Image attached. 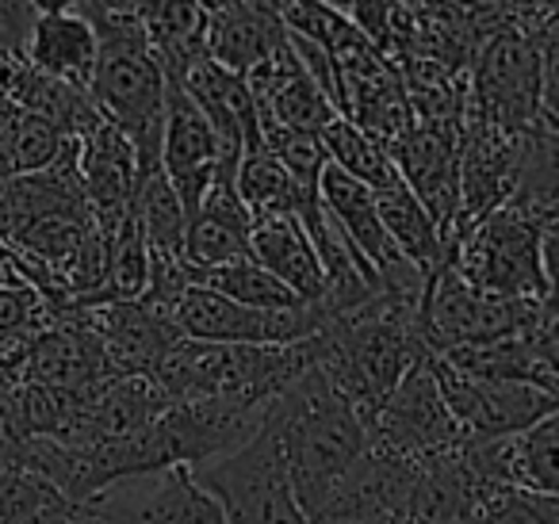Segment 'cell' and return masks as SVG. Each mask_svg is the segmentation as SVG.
I'll return each instance as SVG.
<instances>
[{
	"label": "cell",
	"instance_id": "35",
	"mask_svg": "<svg viewBox=\"0 0 559 524\" xmlns=\"http://www.w3.org/2000/svg\"><path fill=\"white\" fill-rule=\"evenodd\" d=\"M0 24L9 27L12 39L24 47L27 35H32V24H35L32 0H0Z\"/></svg>",
	"mask_w": 559,
	"mask_h": 524
},
{
	"label": "cell",
	"instance_id": "5",
	"mask_svg": "<svg viewBox=\"0 0 559 524\" xmlns=\"http://www.w3.org/2000/svg\"><path fill=\"white\" fill-rule=\"evenodd\" d=\"M544 314V302L528 299H502V295L479 291L467 284L452 261L429 276L426 302H421V341L433 356H444L452 348L490 345V341L518 337L533 330Z\"/></svg>",
	"mask_w": 559,
	"mask_h": 524
},
{
	"label": "cell",
	"instance_id": "32",
	"mask_svg": "<svg viewBox=\"0 0 559 524\" xmlns=\"http://www.w3.org/2000/svg\"><path fill=\"white\" fill-rule=\"evenodd\" d=\"M50 322L55 310L32 284H0V341L35 337Z\"/></svg>",
	"mask_w": 559,
	"mask_h": 524
},
{
	"label": "cell",
	"instance_id": "37",
	"mask_svg": "<svg viewBox=\"0 0 559 524\" xmlns=\"http://www.w3.org/2000/svg\"><path fill=\"white\" fill-rule=\"evenodd\" d=\"M234 4H241V0H200V12H203V20H211V16H218V12L234 9Z\"/></svg>",
	"mask_w": 559,
	"mask_h": 524
},
{
	"label": "cell",
	"instance_id": "8",
	"mask_svg": "<svg viewBox=\"0 0 559 524\" xmlns=\"http://www.w3.org/2000/svg\"><path fill=\"white\" fill-rule=\"evenodd\" d=\"M433 376L441 383V394L449 402L452 417L460 421L467 440H502L521 437L544 417L559 409V394L544 391L533 383H498V379H475L444 364L441 356L429 353Z\"/></svg>",
	"mask_w": 559,
	"mask_h": 524
},
{
	"label": "cell",
	"instance_id": "22",
	"mask_svg": "<svg viewBox=\"0 0 559 524\" xmlns=\"http://www.w3.org/2000/svg\"><path fill=\"white\" fill-rule=\"evenodd\" d=\"M238 192L246 200V207L253 211V218H276V215H299L304 207L322 200V192H307L299 188V180L292 177L280 157L269 146H253L241 154L238 165Z\"/></svg>",
	"mask_w": 559,
	"mask_h": 524
},
{
	"label": "cell",
	"instance_id": "33",
	"mask_svg": "<svg viewBox=\"0 0 559 524\" xmlns=\"http://www.w3.org/2000/svg\"><path fill=\"white\" fill-rule=\"evenodd\" d=\"M540 58H544V108L540 123L559 127V24L551 32H544L540 39Z\"/></svg>",
	"mask_w": 559,
	"mask_h": 524
},
{
	"label": "cell",
	"instance_id": "28",
	"mask_svg": "<svg viewBox=\"0 0 559 524\" xmlns=\"http://www.w3.org/2000/svg\"><path fill=\"white\" fill-rule=\"evenodd\" d=\"M192 284L211 287V291L226 295V299L241 302V307H253V310H296L307 307L292 287H284L269 269L249 257V261L238 264H226V269H211V272H195Z\"/></svg>",
	"mask_w": 559,
	"mask_h": 524
},
{
	"label": "cell",
	"instance_id": "15",
	"mask_svg": "<svg viewBox=\"0 0 559 524\" xmlns=\"http://www.w3.org/2000/svg\"><path fill=\"white\" fill-rule=\"evenodd\" d=\"M246 81H249V93H253V100H257V111H261V123L322 134L337 119L334 100H330L326 88L311 78V70L304 66V58L296 55L292 43L280 50L276 58L257 66Z\"/></svg>",
	"mask_w": 559,
	"mask_h": 524
},
{
	"label": "cell",
	"instance_id": "2",
	"mask_svg": "<svg viewBox=\"0 0 559 524\" xmlns=\"http://www.w3.org/2000/svg\"><path fill=\"white\" fill-rule=\"evenodd\" d=\"M314 364V337L299 345H211L180 341L154 379L169 402L230 398V402H272Z\"/></svg>",
	"mask_w": 559,
	"mask_h": 524
},
{
	"label": "cell",
	"instance_id": "16",
	"mask_svg": "<svg viewBox=\"0 0 559 524\" xmlns=\"http://www.w3.org/2000/svg\"><path fill=\"white\" fill-rule=\"evenodd\" d=\"M322 207L334 218L342 238L353 246V253H357L380 279L403 276L406 269H414V264L399 253L395 241H391L388 226H383V218H380V207H376L372 188L353 180L349 172H342L337 165H330V169L322 172Z\"/></svg>",
	"mask_w": 559,
	"mask_h": 524
},
{
	"label": "cell",
	"instance_id": "14",
	"mask_svg": "<svg viewBox=\"0 0 559 524\" xmlns=\"http://www.w3.org/2000/svg\"><path fill=\"white\" fill-rule=\"evenodd\" d=\"M173 85H180L200 111L211 119V127L223 139V150L230 162L241 165V154L253 146H261V111H257V100L249 93V81L241 73H230L226 66H218L215 58L203 50L200 58L185 66L177 78H169Z\"/></svg>",
	"mask_w": 559,
	"mask_h": 524
},
{
	"label": "cell",
	"instance_id": "38",
	"mask_svg": "<svg viewBox=\"0 0 559 524\" xmlns=\"http://www.w3.org/2000/svg\"><path fill=\"white\" fill-rule=\"evenodd\" d=\"M411 9H426V4H437V0H406Z\"/></svg>",
	"mask_w": 559,
	"mask_h": 524
},
{
	"label": "cell",
	"instance_id": "23",
	"mask_svg": "<svg viewBox=\"0 0 559 524\" xmlns=\"http://www.w3.org/2000/svg\"><path fill=\"white\" fill-rule=\"evenodd\" d=\"M513 207L525 211L544 230L559 226V127L540 123L525 134L521 172L513 188Z\"/></svg>",
	"mask_w": 559,
	"mask_h": 524
},
{
	"label": "cell",
	"instance_id": "11",
	"mask_svg": "<svg viewBox=\"0 0 559 524\" xmlns=\"http://www.w3.org/2000/svg\"><path fill=\"white\" fill-rule=\"evenodd\" d=\"M93 333L100 337L108 364L116 376H154L157 364L185 341L177 314L150 299L139 302H108V307L78 310Z\"/></svg>",
	"mask_w": 559,
	"mask_h": 524
},
{
	"label": "cell",
	"instance_id": "34",
	"mask_svg": "<svg viewBox=\"0 0 559 524\" xmlns=\"http://www.w3.org/2000/svg\"><path fill=\"white\" fill-rule=\"evenodd\" d=\"M525 337H528V345H533V353L540 356V364L548 368V376L559 383V314H551V310L544 307V314L536 318V325Z\"/></svg>",
	"mask_w": 559,
	"mask_h": 524
},
{
	"label": "cell",
	"instance_id": "6",
	"mask_svg": "<svg viewBox=\"0 0 559 524\" xmlns=\"http://www.w3.org/2000/svg\"><path fill=\"white\" fill-rule=\"evenodd\" d=\"M78 524H226V513L192 467L119 478L81 501Z\"/></svg>",
	"mask_w": 559,
	"mask_h": 524
},
{
	"label": "cell",
	"instance_id": "17",
	"mask_svg": "<svg viewBox=\"0 0 559 524\" xmlns=\"http://www.w3.org/2000/svg\"><path fill=\"white\" fill-rule=\"evenodd\" d=\"M288 43V27L280 20L276 0H241L234 9L211 16L203 27L207 55L241 78H249L269 58H276Z\"/></svg>",
	"mask_w": 559,
	"mask_h": 524
},
{
	"label": "cell",
	"instance_id": "3",
	"mask_svg": "<svg viewBox=\"0 0 559 524\" xmlns=\"http://www.w3.org/2000/svg\"><path fill=\"white\" fill-rule=\"evenodd\" d=\"M452 269L479 291L502 299L544 302L548 272H544V226L533 223L513 203L490 211L452 241Z\"/></svg>",
	"mask_w": 559,
	"mask_h": 524
},
{
	"label": "cell",
	"instance_id": "19",
	"mask_svg": "<svg viewBox=\"0 0 559 524\" xmlns=\"http://www.w3.org/2000/svg\"><path fill=\"white\" fill-rule=\"evenodd\" d=\"M249 253L280 284L292 287L304 302H322V295H326V269H322V257L314 249L311 234L304 230V223L296 215L261 218L253 226Z\"/></svg>",
	"mask_w": 559,
	"mask_h": 524
},
{
	"label": "cell",
	"instance_id": "27",
	"mask_svg": "<svg viewBox=\"0 0 559 524\" xmlns=\"http://www.w3.org/2000/svg\"><path fill=\"white\" fill-rule=\"evenodd\" d=\"M322 142H326L330 165H337L342 172H349L353 180H360L365 188L380 192V188L395 184L399 169L391 162V150L383 142H376L372 134H365L360 127H353L349 119L337 116L334 123L322 131Z\"/></svg>",
	"mask_w": 559,
	"mask_h": 524
},
{
	"label": "cell",
	"instance_id": "20",
	"mask_svg": "<svg viewBox=\"0 0 559 524\" xmlns=\"http://www.w3.org/2000/svg\"><path fill=\"white\" fill-rule=\"evenodd\" d=\"M372 195H376V207H380V218H383V226H388L391 241L399 246V253H403L414 269L433 276L452 257V249H449V241H444L441 226H437L433 215L426 211V203L411 192V184H406L403 177Z\"/></svg>",
	"mask_w": 559,
	"mask_h": 524
},
{
	"label": "cell",
	"instance_id": "7",
	"mask_svg": "<svg viewBox=\"0 0 559 524\" xmlns=\"http://www.w3.org/2000/svg\"><path fill=\"white\" fill-rule=\"evenodd\" d=\"M173 314L188 341H211V345H299L326 325L319 302L296 310H253L200 284L180 295Z\"/></svg>",
	"mask_w": 559,
	"mask_h": 524
},
{
	"label": "cell",
	"instance_id": "26",
	"mask_svg": "<svg viewBox=\"0 0 559 524\" xmlns=\"http://www.w3.org/2000/svg\"><path fill=\"white\" fill-rule=\"evenodd\" d=\"M276 12L292 39L311 43L330 62L349 47H357V43H365V32L353 24L349 12L330 4V0H276Z\"/></svg>",
	"mask_w": 559,
	"mask_h": 524
},
{
	"label": "cell",
	"instance_id": "9",
	"mask_svg": "<svg viewBox=\"0 0 559 524\" xmlns=\"http://www.w3.org/2000/svg\"><path fill=\"white\" fill-rule=\"evenodd\" d=\"M368 437L380 440V444L395 448L414 460H429V455L452 452V448L464 444V429L452 417L449 402L441 394V383L433 376V364L429 353L421 356L411 368V376L399 383V391L388 398V406L380 409V417L372 421Z\"/></svg>",
	"mask_w": 559,
	"mask_h": 524
},
{
	"label": "cell",
	"instance_id": "29",
	"mask_svg": "<svg viewBox=\"0 0 559 524\" xmlns=\"http://www.w3.org/2000/svg\"><path fill=\"white\" fill-rule=\"evenodd\" d=\"M70 501L73 498H66L50 478L35 471L0 467V524H43Z\"/></svg>",
	"mask_w": 559,
	"mask_h": 524
},
{
	"label": "cell",
	"instance_id": "31",
	"mask_svg": "<svg viewBox=\"0 0 559 524\" xmlns=\"http://www.w3.org/2000/svg\"><path fill=\"white\" fill-rule=\"evenodd\" d=\"M472 524H559V493L498 486L479 501Z\"/></svg>",
	"mask_w": 559,
	"mask_h": 524
},
{
	"label": "cell",
	"instance_id": "39",
	"mask_svg": "<svg viewBox=\"0 0 559 524\" xmlns=\"http://www.w3.org/2000/svg\"><path fill=\"white\" fill-rule=\"evenodd\" d=\"M330 4H337V9H345V12H349V0H330Z\"/></svg>",
	"mask_w": 559,
	"mask_h": 524
},
{
	"label": "cell",
	"instance_id": "21",
	"mask_svg": "<svg viewBox=\"0 0 559 524\" xmlns=\"http://www.w3.org/2000/svg\"><path fill=\"white\" fill-rule=\"evenodd\" d=\"M127 4L169 78H177L192 58L207 50L203 47L207 20L200 12V0H127Z\"/></svg>",
	"mask_w": 559,
	"mask_h": 524
},
{
	"label": "cell",
	"instance_id": "24",
	"mask_svg": "<svg viewBox=\"0 0 559 524\" xmlns=\"http://www.w3.org/2000/svg\"><path fill=\"white\" fill-rule=\"evenodd\" d=\"M81 139H70L58 123L35 111H16L0 123V180L47 172Z\"/></svg>",
	"mask_w": 559,
	"mask_h": 524
},
{
	"label": "cell",
	"instance_id": "12",
	"mask_svg": "<svg viewBox=\"0 0 559 524\" xmlns=\"http://www.w3.org/2000/svg\"><path fill=\"white\" fill-rule=\"evenodd\" d=\"M460 139L464 134L433 131V127L414 123L403 139H395L388 146L399 177L426 203V211L441 226L449 249L456 241L460 226Z\"/></svg>",
	"mask_w": 559,
	"mask_h": 524
},
{
	"label": "cell",
	"instance_id": "13",
	"mask_svg": "<svg viewBox=\"0 0 559 524\" xmlns=\"http://www.w3.org/2000/svg\"><path fill=\"white\" fill-rule=\"evenodd\" d=\"M81 188L93 207V218L108 238H116L134 215L139 200L142 169L131 139L116 131L111 123H100L85 142H81Z\"/></svg>",
	"mask_w": 559,
	"mask_h": 524
},
{
	"label": "cell",
	"instance_id": "25",
	"mask_svg": "<svg viewBox=\"0 0 559 524\" xmlns=\"http://www.w3.org/2000/svg\"><path fill=\"white\" fill-rule=\"evenodd\" d=\"M134 218H139V226H142L150 257H185L188 211H185V203H180L177 188L165 177V169L142 177L139 200H134Z\"/></svg>",
	"mask_w": 559,
	"mask_h": 524
},
{
	"label": "cell",
	"instance_id": "1",
	"mask_svg": "<svg viewBox=\"0 0 559 524\" xmlns=\"http://www.w3.org/2000/svg\"><path fill=\"white\" fill-rule=\"evenodd\" d=\"M269 421L276 425L292 490L307 521L319 524L334 493L368 448V421L326 379L319 364L272 398Z\"/></svg>",
	"mask_w": 559,
	"mask_h": 524
},
{
	"label": "cell",
	"instance_id": "10",
	"mask_svg": "<svg viewBox=\"0 0 559 524\" xmlns=\"http://www.w3.org/2000/svg\"><path fill=\"white\" fill-rule=\"evenodd\" d=\"M162 169L169 184L177 188L188 218L200 211L203 195L211 192L223 172H238L223 150V139L200 111V104L169 81V104H165V139H162Z\"/></svg>",
	"mask_w": 559,
	"mask_h": 524
},
{
	"label": "cell",
	"instance_id": "30",
	"mask_svg": "<svg viewBox=\"0 0 559 524\" xmlns=\"http://www.w3.org/2000/svg\"><path fill=\"white\" fill-rule=\"evenodd\" d=\"M249 234H238L230 226L215 223V218H203L195 215L188 223V234H185V261L188 269L195 272H211V269H226V264H238V261H249Z\"/></svg>",
	"mask_w": 559,
	"mask_h": 524
},
{
	"label": "cell",
	"instance_id": "18",
	"mask_svg": "<svg viewBox=\"0 0 559 524\" xmlns=\"http://www.w3.org/2000/svg\"><path fill=\"white\" fill-rule=\"evenodd\" d=\"M24 58L43 78L85 88L88 93L96 62H100V39H96V27L88 24L81 12L39 16L24 43Z\"/></svg>",
	"mask_w": 559,
	"mask_h": 524
},
{
	"label": "cell",
	"instance_id": "4",
	"mask_svg": "<svg viewBox=\"0 0 559 524\" xmlns=\"http://www.w3.org/2000/svg\"><path fill=\"white\" fill-rule=\"evenodd\" d=\"M544 108V58L540 43L521 27L502 24L479 43L467 81V119L498 131L528 134L540 127Z\"/></svg>",
	"mask_w": 559,
	"mask_h": 524
},
{
	"label": "cell",
	"instance_id": "36",
	"mask_svg": "<svg viewBox=\"0 0 559 524\" xmlns=\"http://www.w3.org/2000/svg\"><path fill=\"white\" fill-rule=\"evenodd\" d=\"M88 0H32L35 20L39 16H62V12H81Z\"/></svg>",
	"mask_w": 559,
	"mask_h": 524
}]
</instances>
